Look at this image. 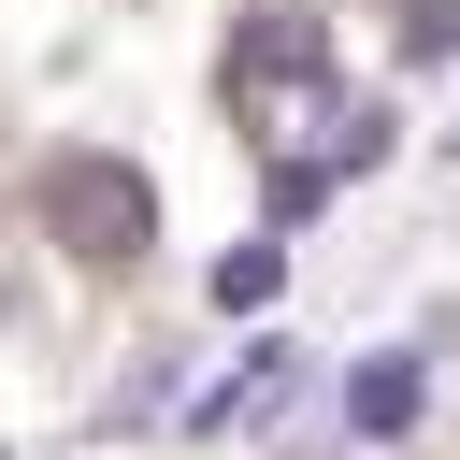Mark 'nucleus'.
<instances>
[{
    "label": "nucleus",
    "mask_w": 460,
    "mask_h": 460,
    "mask_svg": "<svg viewBox=\"0 0 460 460\" xmlns=\"http://www.w3.org/2000/svg\"><path fill=\"white\" fill-rule=\"evenodd\" d=\"M43 230L72 244V259H144L158 244V187L129 172V158H101V144H72V158H43Z\"/></svg>",
    "instance_id": "1"
},
{
    "label": "nucleus",
    "mask_w": 460,
    "mask_h": 460,
    "mask_svg": "<svg viewBox=\"0 0 460 460\" xmlns=\"http://www.w3.org/2000/svg\"><path fill=\"white\" fill-rule=\"evenodd\" d=\"M273 72H288V86H316V72H331V58H316V29L259 14V29H244V86H273Z\"/></svg>",
    "instance_id": "2"
},
{
    "label": "nucleus",
    "mask_w": 460,
    "mask_h": 460,
    "mask_svg": "<svg viewBox=\"0 0 460 460\" xmlns=\"http://www.w3.org/2000/svg\"><path fill=\"white\" fill-rule=\"evenodd\" d=\"M345 417H359V431H417V359H359Z\"/></svg>",
    "instance_id": "3"
},
{
    "label": "nucleus",
    "mask_w": 460,
    "mask_h": 460,
    "mask_svg": "<svg viewBox=\"0 0 460 460\" xmlns=\"http://www.w3.org/2000/svg\"><path fill=\"white\" fill-rule=\"evenodd\" d=\"M273 273H288V244H230V259H216V302L244 316V302H273Z\"/></svg>",
    "instance_id": "4"
}]
</instances>
